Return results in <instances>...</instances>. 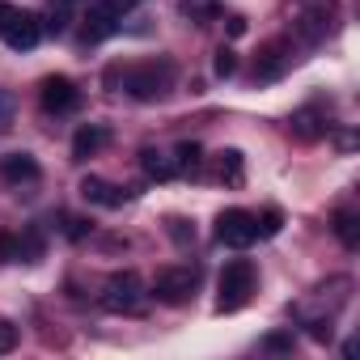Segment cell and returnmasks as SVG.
I'll return each mask as SVG.
<instances>
[{
	"label": "cell",
	"mask_w": 360,
	"mask_h": 360,
	"mask_svg": "<svg viewBox=\"0 0 360 360\" xmlns=\"http://www.w3.org/2000/svg\"><path fill=\"white\" fill-rule=\"evenodd\" d=\"M255 263L250 259H233V263H225V271H221V284H217V309L221 314H233V309H242L246 301H250V292H255Z\"/></svg>",
	"instance_id": "7a4b0ae2"
},
{
	"label": "cell",
	"mask_w": 360,
	"mask_h": 360,
	"mask_svg": "<svg viewBox=\"0 0 360 360\" xmlns=\"http://www.w3.org/2000/svg\"><path fill=\"white\" fill-rule=\"evenodd\" d=\"M263 347L267 352H288L292 347V335H271V339H263Z\"/></svg>",
	"instance_id": "4dcf8cb0"
},
{
	"label": "cell",
	"mask_w": 360,
	"mask_h": 360,
	"mask_svg": "<svg viewBox=\"0 0 360 360\" xmlns=\"http://www.w3.org/2000/svg\"><path fill=\"white\" fill-rule=\"evenodd\" d=\"M335 238H339L347 250H356V246H360V217H356V212H347V208H343V212H335Z\"/></svg>",
	"instance_id": "d6986e66"
},
{
	"label": "cell",
	"mask_w": 360,
	"mask_h": 360,
	"mask_svg": "<svg viewBox=\"0 0 360 360\" xmlns=\"http://www.w3.org/2000/svg\"><path fill=\"white\" fill-rule=\"evenodd\" d=\"M110 144V127H102V123H85L77 136H72V157H94V153H102Z\"/></svg>",
	"instance_id": "4fadbf2b"
},
{
	"label": "cell",
	"mask_w": 360,
	"mask_h": 360,
	"mask_svg": "<svg viewBox=\"0 0 360 360\" xmlns=\"http://www.w3.org/2000/svg\"><path fill=\"white\" fill-rule=\"evenodd\" d=\"M94 5H102L106 13H115V18H123L127 9H136V5H140V0H94Z\"/></svg>",
	"instance_id": "83f0119b"
},
{
	"label": "cell",
	"mask_w": 360,
	"mask_h": 360,
	"mask_svg": "<svg viewBox=\"0 0 360 360\" xmlns=\"http://www.w3.org/2000/svg\"><path fill=\"white\" fill-rule=\"evenodd\" d=\"M148 305V288L136 271H115L106 284H102V309L110 314H140Z\"/></svg>",
	"instance_id": "3957f363"
},
{
	"label": "cell",
	"mask_w": 360,
	"mask_h": 360,
	"mask_svg": "<svg viewBox=\"0 0 360 360\" xmlns=\"http://www.w3.org/2000/svg\"><path fill=\"white\" fill-rule=\"evenodd\" d=\"M43 259V233L39 229H26L18 238V263H39Z\"/></svg>",
	"instance_id": "44dd1931"
},
{
	"label": "cell",
	"mask_w": 360,
	"mask_h": 360,
	"mask_svg": "<svg viewBox=\"0 0 360 360\" xmlns=\"http://www.w3.org/2000/svg\"><path fill=\"white\" fill-rule=\"evenodd\" d=\"M212 72H217V77H233V72H238V51H233V47H221L217 60H212Z\"/></svg>",
	"instance_id": "603a6c76"
},
{
	"label": "cell",
	"mask_w": 360,
	"mask_h": 360,
	"mask_svg": "<svg viewBox=\"0 0 360 360\" xmlns=\"http://www.w3.org/2000/svg\"><path fill=\"white\" fill-rule=\"evenodd\" d=\"M64 225H68V229H64V233H68V238H72V242H77V238H85V233H89V225H85V221H77V217H64Z\"/></svg>",
	"instance_id": "f546056e"
},
{
	"label": "cell",
	"mask_w": 360,
	"mask_h": 360,
	"mask_svg": "<svg viewBox=\"0 0 360 360\" xmlns=\"http://www.w3.org/2000/svg\"><path fill=\"white\" fill-rule=\"evenodd\" d=\"M43 18H47V22H39V26H43L47 34H68V26H72V0H51Z\"/></svg>",
	"instance_id": "2e32d148"
},
{
	"label": "cell",
	"mask_w": 360,
	"mask_h": 360,
	"mask_svg": "<svg viewBox=\"0 0 360 360\" xmlns=\"http://www.w3.org/2000/svg\"><path fill=\"white\" fill-rule=\"evenodd\" d=\"M81 22H85V26H81V39H85V43H102V39H110V34L119 30V18L106 13L102 5H94V0H89V13H85Z\"/></svg>",
	"instance_id": "8fae6325"
},
{
	"label": "cell",
	"mask_w": 360,
	"mask_h": 360,
	"mask_svg": "<svg viewBox=\"0 0 360 360\" xmlns=\"http://www.w3.org/2000/svg\"><path fill=\"white\" fill-rule=\"evenodd\" d=\"M81 195L89 200V204H98V208H119L127 195H123V187H115V183H106V178H81Z\"/></svg>",
	"instance_id": "7c38bea8"
},
{
	"label": "cell",
	"mask_w": 360,
	"mask_h": 360,
	"mask_svg": "<svg viewBox=\"0 0 360 360\" xmlns=\"http://www.w3.org/2000/svg\"><path fill=\"white\" fill-rule=\"evenodd\" d=\"M229 34L242 39V34H246V18H229Z\"/></svg>",
	"instance_id": "1f68e13d"
},
{
	"label": "cell",
	"mask_w": 360,
	"mask_h": 360,
	"mask_svg": "<svg viewBox=\"0 0 360 360\" xmlns=\"http://www.w3.org/2000/svg\"><path fill=\"white\" fill-rule=\"evenodd\" d=\"M174 64L169 60H144V64H131L123 68V89L136 98V102H161L169 89H174Z\"/></svg>",
	"instance_id": "6da1fadb"
},
{
	"label": "cell",
	"mask_w": 360,
	"mask_h": 360,
	"mask_svg": "<svg viewBox=\"0 0 360 360\" xmlns=\"http://www.w3.org/2000/svg\"><path fill=\"white\" fill-rule=\"evenodd\" d=\"M13 115H18V98L9 89H0V131L13 127Z\"/></svg>",
	"instance_id": "484cf974"
},
{
	"label": "cell",
	"mask_w": 360,
	"mask_h": 360,
	"mask_svg": "<svg viewBox=\"0 0 360 360\" xmlns=\"http://www.w3.org/2000/svg\"><path fill=\"white\" fill-rule=\"evenodd\" d=\"M0 259H5V263H18V238H13V233H0Z\"/></svg>",
	"instance_id": "f1b7e54d"
},
{
	"label": "cell",
	"mask_w": 360,
	"mask_h": 360,
	"mask_svg": "<svg viewBox=\"0 0 360 360\" xmlns=\"http://www.w3.org/2000/svg\"><path fill=\"white\" fill-rule=\"evenodd\" d=\"M288 127H292V136H297V140H318V136L326 131V123H322V115H318V110H297Z\"/></svg>",
	"instance_id": "ac0fdd59"
},
{
	"label": "cell",
	"mask_w": 360,
	"mask_h": 360,
	"mask_svg": "<svg viewBox=\"0 0 360 360\" xmlns=\"http://www.w3.org/2000/svg\"><path fill=\"white\" fill-rule=\"evenodd\" d=\"M212 174H217V183H225V187H242L246 183V157L238 148H221L212 157Z\"/></svg>",
	"instance_id": "30bf717a"
},
{
	"label": "cell",
	"mask_w": 360,
	"mask_h": 360,
	"mask_svg": "<svg viewBox=\"0 0 360 360\" xmlns=\"http://www.w3.org/2000/svg\"><path fill=\"white\" fill-rule=\"evenodd\" d=\"M0 39H5L13 51H30L43 39V26H39V18L22 13L13 5H0Z\"/></svg>",
	"instance_id": "277c9868"
},
{
	"label": "cell",
	"mask_w": 360,
	"mask_h": 360,
	"mask_svg": "<svg viewBox=\"0 0 360 360\" xmlns=\"http://www.w3.org/2000/svg\"><path fill=\"white\" fill-rule=\"evenodd\" d=\"M178 9H183V13H187V18H191L195 26H208V22H217V18L225 13V9L217 5V0H183V5H178Z\"/></svg>",
	"instance_id": "ffe728a7"
},
{
	"label": "cell",
	"mask_w": 360,
	"mask_h": 360,
	"mask_svg": "<svg viewBox=\"0 0 360 360\" xmlns=\"http://www.w3.org/2000/svg\"><path fill=\"white\" fill-rule=\"evenodd\" d=\"M255 238H259L255 212H246V208H229V212H221V217H217V242H221V246L246 250Z\"/></svg>",
	"instance_id": "8992f818"
},
{
	"label": "cell",
	"mask_w": 360,
	"mask_h": 360,
	"mask_svg": "<svg viewBox=\"0 0 360 360\" xmlns=\"http://www.w3.org/2000/svg\"><path fill=\"white\" fill-rule=\"evenodd\" d=\"M140 165H144L148 178H157V183H169V178H174V157H165L161 148H144L140 153Z\"/></svg>",
	"instance_id": "e0dca14e"
},
{
	"label": "cell",
	"mask_w": 360,
	"mask_h": 360,
	"mask_svg": "<svg viewBox=\"0 0 360 360\" xmlns=\"http://www.w3.org/2000/svg\"><path fill=\"white\" fill-rule=\"evenodd\" d=\"M13 347H18V326L9 318H0V356H9Z\"/></svg>",
	"instance_id": "4316f807"
},
{
	"label": "cell",
	"mask_w": 360,
	"mask_h": 360,
	"mask_svg": "<svg viewBox=\"0 0 360 360\" xmlns=\"http://www.w3.org/2000/svg\"><path fill=\"white\" fill-rule=\"evenodd\" d=\"M195 292V271L191 267H161L153 280V297L165 305H183Z\"/></svg>",
	"instance_id": "52a82bcc"
},
{
	"label": "cell",
	"mask_w": 360,
	"mask_h": 360,
	"mask_svg": "<svg viewBox=\"0 0 360 360\" xmlns=\"http://www.w3.org/2000/svg\"><path fill=\"white\" fill-rule=\"evenodd\" d=\"M39 98H43V110H47V115H72V110L81 106V89H77L68 77H43Z\"/></svg>",
	"instance_id": "ba28073f"
},
{
	"label": "cell",
	"mask_w": 360,
	"mask_h": 360,
	"mask_svg": "<svg viewBox=\"0 0 360 360\" xmlns=\"http://www.w3.org/2000/svg\"><path fill=\"white\" fill-rule=\"evenodd\" d=\"M200 165H204V148H200L195 140H183V144L174 148V174L195 178V174H200Z\"/></svg>",
	"instance_id": "9a60e30c"
},
{
	"label": "cell",
	"mask_w": 360,
	"mask_h": 360,
	"mask_svg": "<svg viewBox=\"0 0 360 360\" xmlns=\"http://www.w3.org/2000/svg\"><path fill=\"white\" fill-rule=\"evenodd\" d=\"M0 174H5L9 183H39L43 178V169H39V161L30 153H9L5 161H0Z\"/></svg>",
	"instance_id": "5bb4252c"
},
{
	"label": "cell",
	"mask_w": 360,
	"mask_h": 360,
	"mask_svg": "<svg viewBox=\"0 0 360 360\" xmlns=\"http://www.w3.org/2000/svg\"><path fill=\"white\" fill-rule=\"evenodd\" d=\"M288 68H292V43L288 39H271L259 47V64H255L259 81H280Z\"/></svg>",
	"instance_id": "9c48e42d"
},
{
	"label": "cell",
	"mask_w": 360,
	"mask_h": 360,
	"mask_svg": "<svg viewBox=\"0 0 360 360\" xmlns=\"http://www.w3.org/2000/svg\"><path fill=\"white\" fill-rule=\"evenodd\" d=\"M165 229H169V238H174L178 246H191V242H195V225H187L183 217H169Z\"/></svg>",
	"instance_id": "7402d4cb"
},
{
	"label": "cell",
	"mask_w": 360,
	"mask_h": 360,
	"mask_svg": "<svg viewBox=\"0 0 360 360\" xmlns=\"http://www.w3.org/2000/svg\"><path fill=\"white\" fill-rule=\"evenodd\" d=\"M255 225H259V233H263V238H276V233H280V225H284V212H280V208H267L263 217H255Z\"/></svg>",
	"instance_id": "cb8c5ba5"
},
{
	"label": "cell",
	"mask_w": 360,
	"mask_h": 360,
	"mask_svg": "<svg viewBox=\"0 0 360 360\" xmlns=\"http://www.w3.org/2000/svg\"><path fill=\"white\" fill-rule=\"evenodd\" d=\"M309 339L314 343H330L335 339V318L326 314V318H309Z\"/></svg>",
	"instance_id": "d4e9b609"
},
{
	"label": "cell",
	"mask_w": 360,
	"mask_h": 360,
	"mask_svg": "<svg viewBox=\"0 0 360 360\" xmlns=\"http://www.w3.org/2000/svg\"><path fill=\"white\" fill-rule=\"evenodd\" d=\"M335 18H339V5L335 0H305L301 13H297V34L305 43H322L330 30H335Z\"/></svg>",
	"instance_id": "5b68a950"
}]
</instances>
